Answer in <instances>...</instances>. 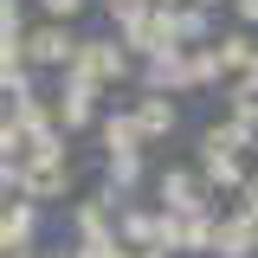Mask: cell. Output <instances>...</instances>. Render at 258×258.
<instances>
[{
  "label": "cell",
  "mask_w": 258,
  "mask_h": 258,
  "mask_svg": "<svg viewBox=\"0 0 258 258\" xmlns=\"http://www.w3.org/2000/svg\"><path fill=\"white\" fill-rule=\"evenodd\" d=\"M239 116H245V123L258 116V84H245V91H239Z\"/></svg>",
  "instance_id": "52a82bcc"
},
{
  "label": "cell",
  "mask_w": 258,
  "mask_h": 258,
  "mask_svg": "<svg viewBox=\"0 0 258 258\" xmlns=\"http://www.w3.org/2000/svg\"><path fill=\"white\" fill-rule=\"evenodd\" d=\"M64 52H71L64 32H39V39H32V58H64Z\"/></svg>",
  "instance_id": "7a4b0ae2"
},
{
  "label": "cell",
  "mask_w": 258,
  "mask_h": 258,
  "mask_svg": "<svg viewBox=\"0 0 258 258\" xmlns=\"http://www.w3.org/2000/svg\"><path fill=\"white\" fill-rule=\"evenodd\" d=\"M168 200L174 207H200V181L194 174H168Z\"/></svg>",
  "instance_id": "6da1fadb"
},
{
  "label": "cell",
  "mask_w": 258,
  "mask_h": 258,
  "mask_svg": "<svg viewBox=\"0 0 258 258\" xmlns=\"http://www.w3.org/2000/svg\"><path fill=\"white\" fill-rule=\"evenodd\" d=\"M26 232H32V213L13 207V213H7V245H26Z\"/></svg>",
  "instance_id": "277c9868"
},
{
  "label": "cell",
  "mask_w": 258,
  "mask_h": 258,
  "mask_svg": "<svg viewBox=\"0 0 258 258\" xmlns=\"http://www.w3.org/2000/svg\"><path fill=\"white\" fill-rule=\"evenodd\" d=\"M239 13H245V20H258V0H239Z\"/></svg>",
  "instance_id": "9c48e42d"
},
{
  "label": "cell",
  "mask_w": 258,
  "mask_h": 258,
  "mask_svg": "<svg viewBox=\"0 0 258 258\" xmlns=\"http://www.w3.org/2000/svg\"><path fill=\"white\" fill-rule=\"evenodd\" d=\"M245 200H252V207H258V181H252V194H245Z\"/></svg>",
  "instance_id": "30bf717a"
},
{
  "label": "cell",
  "mask_w": 258,
  "mask_h": 258,
  "mask_svg": "<svg viewBox=\"0 0 258 258\" xmlns=\"http://www.w3.org/2000/svg\"><path fill=\"white\" fill-rule=\"evenodd\" d=\"M58 187H64L58 161H39V174H32V194H58Z\"/></svg>",
  "instance_id": "3957f363"
},
{
  "label": "cell",
  "mask_w": 258,
  "mask_h": 258,
  "mask_svg": "<svg viewBox=\"0 0 258 258\" xmlns=\"http://www.w3.org/2000/svg\"><path fill=\"white\" fill-rule=\"evenodd\" d=\"M200 7H213V0H200Z\"/></svg>",
  "instance_id": "8fae6325"
},
{
  "label": "cell",
  "mask_w": 258,
  "mask_h": 258,
  "mask_svg": "<svg viewBox=\"0 0 258 258\" xmlns=\"http://www.w3.org/2000/svg\"><path fill=\"white\" fill-rule=\"evenodd\" d=\"M136 123H142V129H168V123H174V110H168V103H142Z\"/></svg>",
  "instance_id": "5b68a950"
},
{
  "label": "cell",
  "mask_w": 258,
  "mask_h": 258,
  "mask_svg": "<svg viewBox=\"0 0 258 258\" xmlns=\"http://www.w3.org/2000/svg\"><path fill=\"white\" fill-rule=\"evenodd\" d=\"M45 7H52V13H71V7H78V0H45Z\"/></svg>",
  "instance_id": "ba28073f"
},
{
  "label": "cell",
  "mask_w": 258,
  "mask_h": 258,
  "mask_svg": "<svg viewBox=\"0 0 258 258\" xmlns=\"http://www.w3.org/2000/svg\"><path fill=\"white\" fill-rule=\"evenodd\" d=\"M110 13H116L123 26H136V20H142V0H110Z\"/></svg>",
  "instance_id": "8992f818"
}]
</instances>
